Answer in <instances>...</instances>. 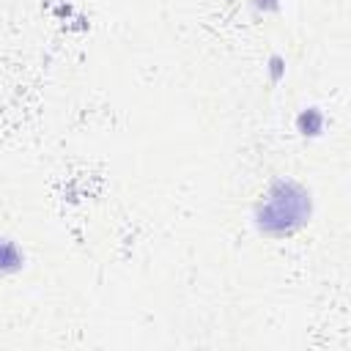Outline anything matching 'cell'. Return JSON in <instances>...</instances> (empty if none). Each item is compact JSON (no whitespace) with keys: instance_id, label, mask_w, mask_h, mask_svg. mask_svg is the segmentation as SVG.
Masks as SVG:
<instances>
[{"instance_id":"4","label":"cell","mask_w":351,"mask_h":351,"mask_svg":"<svg viewBox=\"0 0 351 351\" xmlns=\"http://www.w3.org/2000/svg\"><path fill=\"white\" fill-rule=\"evenodd\" d=\"M255 5L263 8V11H274L277 8V0H255Z\"/></svg>"},{"instance_id":"1","label":"cell","mask_w":351,"mask_h":351,"mask_svg":"<svg viewBox=\"0 0 351 351\" xmlns=\"http://www.w3.org/2000/svg\"><path fill=\"white\" fill-rule=\"evenodd\" d=\"M310 192L291 178H280L255 206V225L266 236H291L310 219Z\"/></svg>"},{"instance_id":"3","label":"cell","mask_w":351,"mask_h":351,"mask_svg":"<svg viewBox=\"0 0 351 351\" xmlns=\"http://www.w3.org/2000/svg\"><path fill=\"white\" fill-rule=\"evenodd\" d=\"M321 126H324V115H321L318 110H307V112L299 115V129H302V134H318Z\"/></svg>"},{"instance_id":"2","label":"cell","mask_w":351,"mask_h":351,"mask_svg":"<svg viewBox=\"0 0 351 351\" xmlns=\"http://www.w3.org/2000/svg\"><path fill=\"white\" fill-rule=\"evenodd\" d=\"M25 263V255L19 252V247L11 241V239H0V271H16L22 269Z\"/></svg>"}]
</instances>
